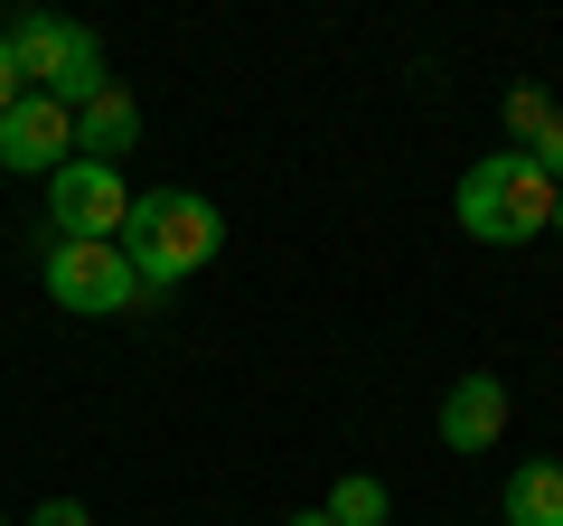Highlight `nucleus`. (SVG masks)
Returning <instances> with one entry per match:
<instances>
[{"label": "nucleus", "instance_id": "obj_1", "mask_svg": "<svg viewBox=\"0 0 563 526\" xmlns=\"http://www.w3.org/2000/svg\"><path fill=\"white\" fill-rule=\"evenodd\" d=\"M554 207H563V188L544 179L536 151H488V161H470L461 188H451L461 235L470 244H507V254L536 244V235H554Z\"/></svg>", "mask_w": 563, "mask_h": 526}, {"label": "nucleus", "instance_id": "obj_2", "mask_svg": "<svg viewBox=\"0 0 563 526\" xmlns=\"http://www.w3.org/2000/svg\"><path fill=\"white\" fill-rule=\"evenodd\" d=\"M122 254H132V273L151 292H169V283H188V273H207L225 254V217L198 188H141L132 226H122Z\"/></svg>", "mask_w": 563, "mask_h": 526}, {"label": "nucleus", "instance_id": "obj_3", "mask_svg": "<svg viewBox=\"0 0 563 526\" xmlns=\"http://www.w3.org/2000/svg\"><path fill=\"white\" fill-rule=\"evenodd\" d=\"M10 29V47H20V76H29V95H57L66 113H85V103L103 95V39L85 20H57V10H20V20H0Z\"/></svg>", "mask_w": 563, "mask_h": 526}, {"label": "nucleus", "instance_id": "obj_4", "mask_svg": "<svg viewBox=\"0 0 563 526\" xmlns=\"http://www.w3.org/2000/svg\"><path fill=\"white\" fill-rule=\"evenodd\" d=\"M47 302L76 310V320H113V310L151 302V283L132 273L122 244H47Z\"/></svg>", "mask_w": 563, "mask_h": 526}, {"label": "nucleus", "instance_id": "obj_5", "mask_svg": "<svg viewBox=\"0 0 563 526\" xmlns=\"http://www.w3.org/2000/svg\"><path fill=\"white\" fill-rule=\"evenodd\" d=\"M47 226H57V244H122V226H132V179H122L113 161H66L57 179H47Z\"/></svg>", "mask_w": 563, "mask_h": 526}, {"label": "nucleus", "instance_id": "obj_6", "mask_svg": "<svg viewBox=\"0 0 563 526\" xmlns=\"http://www.w3.org/2000/svg\"><path fill=\"white\" fill-rule=\"evenodd\" d=\"M76 161V113L57 95H29L0 113V169H20V179H57Z\"/></svg>", "mask_w": 563, "mask_h": 526}, {"label": "nucleus", "instance_id": "obj_7", "mask_svg": "<svg viewBox=\"0 0 563 526\" xmlns=\"http://www.w3.org/2000/svg\"><path fill=\"white\" fill-rule=\"evenodd\" d=\"M432 432H442V451H498L507 442V376H451Z\"/></svg>", "mask_w": 563, "mask_h": 526}, {"label": "nucleus", "instance_id": "obj_8", "mask_svg": "<svg viewBox=\"0 0 563 526\" xmlns=\"http://www.w3.org/2000/svg\"><path fill=\"white\" fill-rule=\"evenodd\" d=\"M132 142H141V103H132V85H103V95L76 113V161H122Z\"/></svg>", "mask_w": 563, "mask_h": 526}, {"label": "nucleus", "instance_id": "obj_9", "mask_svg": "<svg viewBox=\"0 0 563 526\" xmlns=\"http://www.w3.org/2000/svg\"><path fill=\"white\" fill-rule=\"evenodd\" d=\"M507 526H563V461H517L507 470Z\"/></svg>", "mask_w": 563, "mask_h": 526}, {"label": "nucleus", "instance_id": "obj_10", "mask_svg": "<svg viewBox=\"0 0 563 526\" xmlns=\"http://www.w3.org/2000/svg\"><path fill=\"white\" fill-rule=\"evenodd\" d=\"M320 507H329L339 526H385V517H395V489H385V480H366V470H339Z\"/></svg>", "mask_w": 563, "mask_h": 526}, {"label": "nucleus", "instance_id": "obj_11", "mask_svg": "<svg viewBox=\"0 0 563 526\" xmlns=\"http://www.w3.org/2000/svg\"><path fill=\"white\" fill-rule=\"evenodd\" d=\"M554 113L563 103L544 95V85H517V95H507V151H536L544 132H554Z\"/></svg>", "mask_w": 563, "mask_h": 526}, {"label": "nucleus", "instance_id": "obj_12", "mask_svg": "<svg viewBox=\"0 0 563 526\" xmlns=\"http://www.w3.org/2000/svg\"><path fill=\"white\" fill-rule=\"evenodd\" d=\"M10 103H29V76H20V47H10V29H0V113Z\"/></svg>", "mask_w": 563, "mask_h": 526}, {"label": "nucleus", "instance_id": "obj_13", "mask_svg": "<svg viewBox=\"0 0 563 526\" xmlns=\"http://www.w3.org/2000/svg\"><path fill=\"white\" fill-rule=\"evenodd\" d=\"M20 526H95V517H85V498H38Z\"/></svg>", "mask_w": 563, "mask_h": 526}, {"label": "nucleus", "instance_id": "obj_14", "mask_svg": "<svg viewBox=\"0 0 563 526\" xmlns=\"http://www.w3.org/2000/svg\"><path fill=\"white\" fill-rule=\"evenodd\" d=\"M536 161H544V179L563 188V113H554V132H544V142H536Z\"/></svg>", "mask_w": 563, "mask_h": 526}, {"label": "nucleus", "instance_id": "obj_15", "mask_svg": "<svg viewBox=\"0 0 563 526\" xmlns=\"http://www.w3.org/2000/svg\"><path fill=\"white\" fill-rule=\"evenodd\" d=\"M282 526H339V517H329V507H301V517H282Z\"/></svg>", "mask_w": 563, "mask_h": 526}, {"label": "nucleus", "instance_id": "obj_16", "mask_svg": "<svg viewBox=\"0 0 563 526\" xmlns=\"http://www.w3.org/2000/svg\"><path fill=\"white\" fill-rule=\"evenodd\" d=\"M554 235H563V207H554Z\"/></svg>", "mask_w": 563, "mask_h": 526}, {"label": "nucleus", "instance_id": "obj_17", "mask_svg": "<svg viewBox=\"0 0 563 526\" xmlns=\"http://www.w3.org/2000/svg\"><path fill=\"white\" fill-rule=\"evenodd\" d=\"M0 526H10V517H0Z\"/></svg>", "mask_w": 563, "mask_h": 526}]
</instances>
